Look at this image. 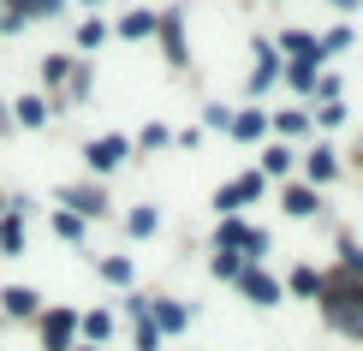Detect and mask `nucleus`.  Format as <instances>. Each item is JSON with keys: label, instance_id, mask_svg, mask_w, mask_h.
<instances>
[{"label": "nucleus", "instance_id": "nucleus-7", "mask_svg": "<svg viewBox=\"0 0 363 351\" xmlns=\"http://www.w3.org/2000/svg\"><path fill=\"white\" fill-rule=\"evenodd\" d=\"M42 119H48V101H42V96H24V101H18V126H42Z\"/></svg>", "mask_w": 363, "mask_h": 351}, {"label": "nucleus", "instance_id": "nucleus-19", "mask_svg": "<svg viewBox=\"0 0 363 351\" xmlns=\"http://www.w3.org/2000/svg\"><path fill=\"white\" fill-rule=\"evenodd\" d=\"M233 131H238V137H262V113H238Z\"/></svg>", "mask_w": 363, "mask_h": 351}, {"label": "nucleus", "instance_id": "nucleus-24", "mask_svg": "<svg viewBox=\"0 0 363 351\" xmlns=\"http://www.w3.org/2000/svg\"><path fill=\"white\" fill-rule=\"evenodd\" d=\"M292 84H298V89H310V84H315V66H310V60H304V66H292Z\"/></svg>", "mask_w": 363, "mask_h": 351}, {"label": "nucleus", "instance_id": "nucleus-4", "mask_svg": "<svg viewBox=\"0 0 363 351\" xmlns=\"http://www.w3.org/2000/svg\"><path fill=\"white\" fill-rule=\"evenodd\" d=\"M42 333H48V345H54V351H66V340H72V316H66V310H54L48 322H42Z\"/></svg>", "mask_w": 363, "mask_h": 351}, {"label": "nucleus", "instance_id": "nucleus-8", "mask_svg": "<svg viewBox=\"0 0 363 351\" xmlns=\"http://www.w3.org/2000/svg\"><path fill=\"white\" fill-rule=\"evenodd\" d=\"M161 36H167L173 60H185V30H179V12H173V18H161Z\"/></svg>", "mask_w": 363, "mask_h": 351}, {"label": "nucleus", "instance_id": "nucleus-16", "mask_svg": "<svg viewBox=\"0 0 363 351\" xmlns=\"http://www.w3.org/2000/svg\"><path fill=\"white\" fill-rule=\"evenodd\" d=\"M125 226H131L138 238H143V233H155V208H131V221H125Z\"/></svg>", "mask_w": 363, "mask_h": 351}, {"label": "nucleus", "instance_id": "nucleus-22", "mask_svg": "<svg viewBox=\"0 0 363 351\" xmlns=\"http://www.w3.org/2000/svg\"><path fill=\"white\" fill-rule=\"evenodd\" d=\"M245 256H268V233H245V244H238Z\"/></svg>", "mask_w": 363, "mask_h": 351}, {"label": "nucleus", "instance_id": "nucleus-15", "mask_svg": "<svg viewBox=\"0 0 363 351\" xmlns=\"http://www.w3.org/2000/svg\"><path fill=\"white\" fill-rule=\"evenodd\" d=\"M286 208L292 215H315V191H286Z\"/></svg>", "mask_w": 363, "mask_h": 351}, {"label": "nucleus", "instance_id": "nucleus-21", "mask_svg": "<svg viewBox=\"0 0 363 351\" xmlns=\"http://www.w3.org/2000/svg\"><path fill=\"white\" fill-rule=\"evenodd\" d=\"M101 274H108V280H131V262H125V256H108V262H101Z\"/></svg>", "mask_w": 363, "mask_h": 351}, {"label": "nucleus", "instance_id": "nucleus-25", "mask_svg": "<svg viewBox=\"0 0 363 351\" xmlns=\"http://www.w3.org/2000/svg\"><path fill=\"white\" fill-rule=\"evenodd\" d=\"M0 24H6V18H0Z\"/></svg>", "mask_w": 363, "mask_h": 351}, {"label": "nucleus", "instance_id": "nucleus-1", "mask_svg": "<svg viewBox=\"0 0 363 351\" xmlns=\"http://www.w3.org/2000/svg\"><path fill=\"white\" fill-rule=\"evenodd\" d=\"M125 155H131V137H96V143H89V167H96V173H113Z\"/></svg>", "mask_w": 363, "mask_h": 351}, {"label": "nucleus", "instance_id": "nucleus-23", "mask_svg": "<svg viewBox=\"0 0 363 351\" xmlns=\"http://www.w3.org/2000/svg\"><path fill=\"white\" fill-rule=\"evenodd\" d=\"M138 351H161V333H155V328H149V322L138 328Z\"/></svg>", "mask_w": 363, "mask_h": 351}, {"label": "nucleus", "instance_id": "nucleus-2", "mask_svg": "<svg viewBox=\"0 0 363 351\" xmlns=\"http://www.w3.org/2000/svg\"><path fill=\"white\" fill-rule=\"evenodd\" d=\"M256 191H262V179H233L226 191H215V208H226V215H233V208H245Z\"/></svg>", "mask_w": 363, "mask_h": 351}, {"label": "nucleus", "instance_id": "nucleus-20", "mask_svg": "<svg viewBox=\"0 0 363 351\" xmlns=\"http://www.w3.org/2000/svg\"><path fill=\"white\" fill-rule=\"evenodd\" d=\"M286 167H292V155H286V149H268V155H262V173H286Z\"/></svg>", "mask_w": 363, "mask_h": 351}, {"label": "nucleus", "instance_id": "nucleus-17", "mask_svg": "<svg viewBox=\"0 0 363 351\" xmlns=\"http://www.w3.org/2000/svg\"><path fill=\"white\" fill-rule=\"evenodd\" d=\"M84 333H89V340H108V333H113V322L96 310V316H84Z\"/></svg>", "mask_w": 363, "mask_h": 351}, {"label": "nucleus", "instance_id": "nucleus-18", "mask_svg": "<svg viewBox=\"0 0 363 351\" xmlns=\"http://www.w3.org/2000/svg\"><path fill=\"white\" fill-rule=\"evenodd\" d=\"M119 30H125V36H149V30H155V18H149V12H131Z\"/></svg>", "mask_w": 363, "mask_h": 351}, {"label": "nucleus", "instance_id": "nucleus-11", "mask_svg": "<svg viewBox=\"0 0 363 351\" xmlns=\"http://www.w3.org/2000/svg\"><path fill=\"white\" fill-rule=\"evenodd\" d=\"M292 292L315 298V292H322V274H315V268H298V274H292Z\"/></svg>", "mask_w": 363, "mask_h": 351}, {"label": "nucleus", "instance_id": "nucleus-13", "mask_svg": "<svg viewBox=\"0 0 363 351\" xmlns=\"http://www.w3.org/2000/svg\"><path fill=\"white\" fill-rule=\"evenodd\" d=\"M215 274H220V280H238V274H245V262H238L233 250H215Z\"/></svg>", "mask_w": 363, "mask_h": 351}, {"label": "nucleus", "instance_id": "nucleus-10", "mask_svg": "<svg viewBox=\"0 0 363 351\" xmlns=\"http://www.w3.org/2000/svg\"><path fill=\"white\" fill-rule=\"evenodd\" d=\"M155 328L179 333V328H185V310H179V303H155Z\"/></svg>", "mask_w": 363, "mask_h": 351}, {"label": "nucleus", "instance_id": "nucleus-14", "mask_svg": "<svg viewBox=\"0 0 363 351\" xmlns=\"http://www.w3.org/2000/svg\"><path fill=\"white\" fill-rule=\"evenodd\" d=\"M310 179H334V149H315L310 155Z\"/></svg>", "mask_w": 363, "mask_h": 351}, {"label": "nucleus", "instance_id": "nucleus-12", "mask_svg": "<svg viewBox=\"0 0 363 351\" xmlns=\"http://www.w3.org/2000/svg\"><path fill=\"white\" fill-rule=\"evenodd\" d=\"M54 233H60V238H84V221L72 215V208H60V215H54Z\"/></svg>", "mask_w": 363, "mask_h": 351}, {"label": "nucleus", "instance_id": "nucleus-3", "mask_svg": "<svg viewBox=\"0 0 363 351\" xmlns=\"http://www.w3.org/2000/svg\"><path fill=\"white\" fill-rule=\"evenodd\" d=\"M238 280H245V298L250 303H262V310L280 303V280H268V274H238Z\"/></svg>", "mask_w": 363, "mask_h": 351}, {"label": "nucleus", "instance_id": "nucleus-9", "mask_svg": "<svg viewBox=\"0 0 363 351\" xmlns=\"http://www.w3.org/2000/svg\"><path fill=\"white\" fill-rule=\"evenodd\" d=\"M6 310H12V316H30V310H36V292H30V286H12V292H6Z\"/></svg>", "mask_w": 363, "mask_h": 351}, {"label": "nucleus", "instance_id": "nucleus-5", "mask_svg": "<svg viewBox=\"0 0 363 351\" xmlns=\"http://www.w3.org/2000/svg\"><path fill=\"white\" fill-rule=\"evenodd\" d=\"M66 203H72V215H101V208H108V203H101V191H66Z\"/></svg>", "mask_w": 363, "mask_h": 351}, {"label": "nucleus", "instance_id": "nucleus-6", "mask_svg": "<svg viewBox=\"0 0 363 351\" xmlns=\"http://www.w3.org/2000/svg\"><path fill=\"white\" fill-rule=\"evenodd\" d=\"M256 54H262V66H256V78H250V89H268V84L280 78V60H274V48H268V42H262V48H256Z\"/></svg>", "mask_w": 363, "mask_h": 351}]
</instances>
